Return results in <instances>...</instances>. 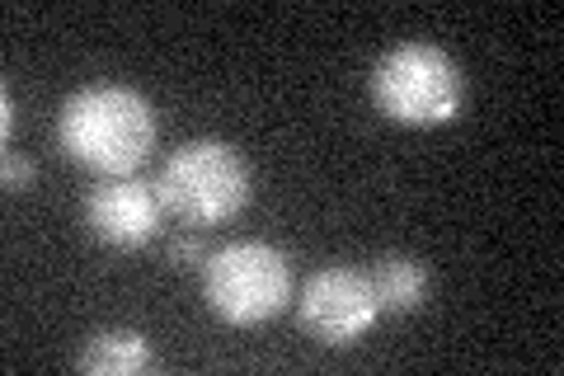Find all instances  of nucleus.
I'll use <instances>...</instances> for the list:
<instances>
[{"label": "nucleus", "mask_w": 564, "mask_h": 376, "mask_svg": "<svg viewBox=\"0 0 564 376\" xmlns=\"http://www.w3.org/2000/svg\"><path fill=\"white\" fill-rule=\"evenodd\" d=\"M296 320H302V330L325 348L358 344L381 320V301H377L367 268L329 264L321 273H311L302 282V292H296Z\"/></svg>", "instance_id": "39448f33"}, {"label": "nucleus", "mask_w": 564, "mask_h": 376, "mask_svg": "<svg viewBox=\"0 0 564 376\" xmlns=\"http://www.w3.org/2000/svg\"><path fill=\"white\" fill-rule=\"evenodd\" d=\"M0 137H14V95H10V85L0 89Z\"/></svg>", "instance_id": "9b49d317"}, {"label": "nucleus", "mask_w": 564, "mask_h": 376, "mask_svg": "<svg viewBox=\"0 0 564 376\" xmlns=\"http://www.w3.org/2000/svg\"><path fill=\"white\" fill-rule=\"evenodd\" d=\"M155 193H161L170 217L188 226H221L250 207L254 174L231 141L193 137L170 151L161 174H155Z\"/></svg>", "instance_id": "f03ea898"}, {"label": "nucleus", "mask_w": 564, "mask_h": 376, "mask_svg": "<svg viewBox=\"0 0 564 376\" xmlns=\"http://www.w3.org/2000/svg\"><path fill=\"white\" fill-rule=\"evenodd\" d=\"M155 109L132 85L95 80L70 89L57 114V147L85 170L137 174L155 151Z\"/></svg>", "instance_id": "f257e3e1"}, {"label": "nucleus", "mask_w": 564, "mask_h": 376, "mask_svg": "<svg viewBox=\"0 0 564 376\" xmlns=\"http://www.w3.org/2000/svg\"><path fill=\"white\" fill-rule=\"evenodd\" d=\"M207 311L236 330L269 325L292 301V259L269 240H231L203 264Z\"/></svg>", "instance_id": "20e7f679"}, {"label": "nucleus", "mask_w": 564, "mask_h": 376, "mask_svg": "<svg viewBox=\"0 0 564 376\" xmlns=\"http://www.w3.org/2000/svg\"><path fill=\"white\" fill-rule=\"evenodd\" d=\"M161 222H165L161 193L137 174H109L104 184L85 193V226L109 249H147L161 236Z\"/></svg>", "instance_id": "423d86ee"}, {"label": "nucleus", "mask_w": 564, "mask_h": 376, "mask_svg": "<svg viewBox=\"0 0 564 376\" xmlns=\"http://www.w3.org/2000/svg\"><path fill=\"white\" fill-rule=\"evenodd\" d=\"M0 174H6V189L10 193H24L33 179H39V165H33L24 151H6V165H0Z\"/></svg>", "instance_id": "1a4fd4ad"}, {"label": "nucleus", "mask_w": 564, "mask_h": 376, "mask_svg": "<svg viewBox=\"0 0 564 376\" xmlns=\"http://www.w3.org/2000/svg\"><path fill=\"white\" fill-rule=\"evenodd\" d=\"M367 89L377 109L400 128H443L466 104V76L456 57L423 39L386 47L367 76Z\"/></svg>", "instance_id": "7ed1b4c3"}, {"label": "nucleus", "mask_w": 564, "mask_h": 376, "mask_svg": "<svg viewBox=\"0 0 564 376\" xmlns=\"http://www.w3.org/2000/svg\"><path fill=\"white\" fill-rule=\"evenodd\" d=\"M377 288V301H381V315H414L423 311V301L433 292V278L414 255H381L372 268H367Z\"/></svg>", "instance_id": "6e6552de"}, {"label": "nucleus", "mask_w": 564, "mask_h": 376, "mask_svg": "<svg viewBox=\"0 0 564 376\" xmlns=\"http://www.w3.org/2000/svg\"><path fill=\"white\" fill-rule=\"evenodd\" d=\"M170 264H180V268H203V264H207V245L193 236V230H184V236L170 240Z\"/></svg>", "instance_id": "9d476101"}, {"label": "nucleus", "mask_w": 564, "mask_h": 376, "mask_svg": "<svg viewBox=\"0 0 564 376\" xmlns=\"http://www.w3.org/2000/svg\"><path fill=\"white\" fill-rule=\"evenodd\" d=\"M76 367L90 372V376H141V372L155 367V353H151V339L141 330L113 325V330H95L85 339Z\"/></svg>", "instance_id": "0eeeda50"}]
</instances>
